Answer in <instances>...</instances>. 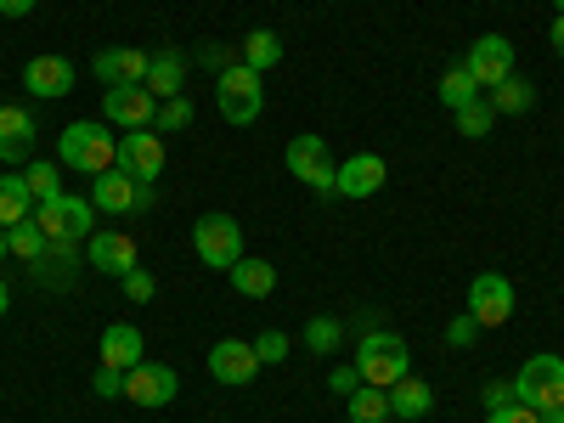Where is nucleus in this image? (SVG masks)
Here are the masks:
<instances>
[{"label":"nucleus","instance_id":"58836bf2","mask_svg":"<svg viewBox=\"0 0 564 423\" xmlns=\"http://www.w3.org/2000/svg\"><path fill=\"white\" fill-rule=\"evenodd\" d=\"M90 68H97V79L119 85V45H108V52H97V57H90Z\"/></svg>","mask_w":564,"mask_h":423},{"label":"nucleus","instance_id":"f03ea898","mask_svg":"<svg viewBox=\"0 0 564 423\" xmlns=\"http://www.w3.org/2000/svg\"><path fill=\"white\" fill-rule=\"evenodd\" d=\"M57 159H63L68 170H85L90 181H97L102 170H119V141H113L102 124L79 119V124H68V130L57 135Z\"/></svg>","mask_w":564,"mask_h":423},{"label":"nucleus","instance_id":"f3484780","mask_svg":"<svg viewBox=\"0 0 564 423\" xmlns=\"http://www.w3.org/2000/svg\"><path fill=\"white\" fill-rule=\"evenodd\" d=\"M141 361H148V339H141V327H130V322L102 327V367L130 372V367H141Z\"/></svg>","mask_w":564,"mask_h":423},{"label":"nucleus","instance_id":"bb28decb","mask_svg":"<svg viewBox=\"0 0 564 423\" xmlns=\"http://www.w3.org/2000/svg\"><path fill=\"white\" fill-rule=\"evenodd\" d=\"M457 135H468V141H480V135H491V124H497V108L486 102V97H475V102H463L457 113Z\"/></svg>","mask_w":564,"mask_h":423},{"label":"nucleus","instance_id":"473e14b6","mask_svg":"<svg viewBox=\"0 0 564 423\" xmlns=\"http://www.w3.org/2000/svg\"><path fill=\"white\" fill-rule=\"evenodd\" d=\"M159 130H186L193 124V102L186 97H170V102H159V119H153Z\"/></svg>","mask_w":564,"mask_h":423},{"label":"nucleus","instance_id":"6ab92c4d","mask_svg":"<svg viewBox=\"0 0 564 423\" xmlns=\"http://www.w3.org/2000/svg\"><path fill=\"white\" fill-rule=\"evenodd\" d=\"M34 113L29 108H0V159L7 164H23L29 148H34Z\"/></svg>","mask_w":564,"mask_h":423},{"label":"nucleus","instance_id":"f704fd0d","mask_svg":"<svg viewBox=\"0 0 564 423\" xmlns=\"http://www.w3.org/2000/svg\"><path fill=\"white\" fill-rule=\"evenodd\" d=\"M254 356H260V367H276L282 356H289V334H276V327H271V334H260L254 339Z\"/></svg>","mask_w":564,"mask_h":423},{"label":"nucleus","instance_id":"39448f33","mask_svg":"<svg viewBox=\"0 0 564 423\" xmlns=\"http://www.w3.org/2000/svg\"><path fill=\"white\" fill-rule=\"evenodd\" d=\"M193 249H198L204 265L231 271V265L243 260V226L231 220V215H198V226H193Z\"/></svg>","mask_w":564,"mask_h":423},{"label":"nucleus","instance_id":"a211bd4d","mask_svg":"<svg viewBox=\"0 0 564 423\" xmlns=\"http://www.w3.org/2000/svg\"><path fill=\"white\" fill-rule=\"evenodd\" d=\"M23 85L34 90V97L57 102V97H68V90H74V63H68V57H29Z\"/></svg>","mask_w":564,"mask_h":423},{"label":"nucleus","instance_id":"6e6552de","mask_svg":"<svg viewBox=\"0 0 564 423\" xmlns=\"http://www.w3.org/2000/svg\"><path fill=\"white\" fill-rule=\"evenodd\" d=\"M468 316H475L480 327H502L513 316V282L502 271H480L475 282H468Z\"/></svg>","mask_w":564,"mask_h":423},{"label":"nucleus","instance_id":"de8ad7c7","mask_svg":"<svg viewBox=\"0 0 564 423\" xmlns=\"http://www.w3.org/2000/svg\"><path fill=\"white\" fill-rule=\"evenodd\" d=\"M553 18H564V0H553Z\"/></svg>","mask_w":564,"mask_h":423},{"label":"nucleus","instance_id":"cd10ccee","mask_svg":"<svg viewBox=\"0 0 564 423\" xmlns=\"http://www.w3.org/2000/svg\"><path fill=\"white\" fill-rule=\"evenodd\" d=\"M7 243H12V254H18V260H40L45 249H52V238L40 231V220H34V215H29V220H18V226L7 231Z\"/></svg>","mask_w":564,"mask_h":423},{"label":"nucleus","instance_id":"c03bdc74","mask_svg":"<svg viewBox=\"0 0 564 423\" xmlns=\"http://www.w3.org/2000/svg\"><path fill=\"white\" fill-rule=\"evenodd\" d=\"M7 305H12V289H7V282H0V316H7Z\"/></svg>","mask_w":564,"mask_h":423},{"label":"nucleus","instance_id":"a19ab883","mask_svg":"<svg viewBox=\"0 0 564 423\" xmlns=\"http://www.w3.org/2000/svg\"><path fill=\"white\" fill-rule=\"evenodd\" d=\"M508 401H520V395H513V384L491 379V384H486V412H497V406H508Z\"/></svg>","mask_w":564,"mask_h":423},{"label":"nucleus","instance_id":"c85d7f7f","mask_svg":"<svg viewBox=\"0 0 564 423\" xmlns=\"http://www.w3.org/2000/svg\"><path fill=\"white\" fill-rule=\"evenodd\" d=\"M475 97H480V85H475V74H468V68H463V63H457V68H446V74H441V102H446V108H452V113H457V108H463V102H475Z\"/></svg>","mask_w":564,"mask_h":423},{"label":"nucleus","instance_id":"09e8293b","mask_svg":"<svg viewBox=\"0 0 564 423\" xmlns=\"http://www.w3.org/2000/svg\"><path fill=\"white\" fill-rule=\"evenodd\" d=\"M0 108H7V102H0Z\"/></svg>","mask_w":564,"mask_h":423},{"label":"nucleus","instance_id":"9d476101","mask_svg":"<svg viewBox=\"0 0 564 423\" xmlns=\"http://www.w3.org/2000/svg\"><path fill=\"white\" fill-rule=\"evenodd\" d=\"M102 113H108V124H124V130H148V124L159 119V97H153L148 85H108Z\"/></svg>","mask_w":564,"mask_h":423},{"label":"nucleus","instance_id":"e433bc0d","mask_svg":"<svg viewBox=\"0 0 564 423\" xmlns=\"http://www.w3.org/2000/svg\"><path fill=\"white\" fill-rule=\"evenodd\" d=\"M486 423H542V412H536V406H525V401H508V406L486 412Z\"/></svg>","mask_w":564,"mask_h":423},{"label":"nucleus","instance_id":"4468645a","mask_svg":"<svg viewBox=\"0 0 564 423\" xmlns=\"http://www.w3.org/2000/svg\"><path fill=\"white\" fill-rule=\"evenodd\" d=\"M119 170L135 175V181H159V170H164V141H159V130H124V135H119Z\"/></svg>","mask_w":564,"mask_h":423},{"label":"nucleus","instance_id":"ea45409f","mask_svg":"<svg viewBox=\"0 0 564 423\" xmlns=\"http://www.w3.org/2000/svg\"><path fill=\"white\" fill-rule=\"evenodd\" d=\"M97 395L108 401V395H124V372H113V367H97Z\"/></svg>","mask_w":564,"mask_h":423},{"label":"nucleus","instance_id":"0eeeda50","mask_svg":"<svg viewBox=\"0 0 564 423\" xmlns=\"http://www.w3.org/2000/svg\"><path fill=\"white\" fill-rule=\"evenodd\" d=\"M513 395H520L525 406H536V412L564 406V361H558L553 350L531 356V361L520 367V379H513Z\"/></svg>","mask_w":564,"mask_h":423},{"label":"nucleus","instance_id":"37998d69","mask_svg":"<svg viewBox=\"0 0 564 423\" xmlns=\"http://www.w3.org/2000/svg\"><path fill=\"white\" fill-rule=\"evenodd\" d=\"M553 52L564 57V18H553Z\"/></svg>","mask_w":564,"mask_h":423},{"label":"nucleus","instance_id":"b1692460","mask_svg":"<svg viewBox=\"0 0 564 423\" xmlns=\"http://www.w3.org/2000/svg\"><path fill=\"white\" fill-rule=\"evenodd\" d=\"M491 108H497V119L508 113V119H520V113H531L536 108V85L531 79H502V85H491Z\"/></svg>","mask_w":564,"mask_h":423},{"label":"nucleus","instance_id":"c756f323","mask_svg":"<svg viewBox=\"0 0 564 423\" xmlns=\"http://www.w3.org/2000/svg\"><path fill=\"white\" fill-rule=\"evenodd\" d=\"M23 181H29L34 204H45V198H57V193H63V170H57V164H29Z\"/></svg>","mask_w":564,"mask_h":423},{"label":"nucleus","instance_id":"5701e85b","mask_svg":"<svg viewBox=\"0 0 564 423\" xmlns=\"http://www.w3.org/2000/svg\"><path fill=\"white\" fill-rule=\"evenodd\" d=\"M430 406H435V390L423 379H412V372L390 384V412L395 417H430Z\"/></svg>","mask_w":564,"mask_h":423},{"label":"nucleus","instance_id":"dca6fc26","mask_svg":"<svg viewBox=\"0 0 564 423\" xmlns=\"http://www.w3.org/2000/svg\"><path fill=\"white\" fill-rule=\"evenodd\" d=\"M384 175H390V164H384L379 153H356V159L339 164L334 193H339V198H372V193L384 186Z\"/></svg>","mask_w":564,"mask_h":423},{"label":"nucleus","instance_id":"423d86ee","mask_svg":"<svg viewBox=\"0 0 564 423\" xmlns=\"http://www.w3.org/2000/svg\"><path fill=\"white\" fill-rule=\"evenodd\" d=\"M90 204L102 215H148L153 209V181H135L124 170H102L90 181Z\"/></svg>","mask_w":564,"mask_h":423},{"label":"nucleus","instance_id":"ddd939ff","mask_svg":"<svg viewBox=\"0 0 564 423\" xmlns=\"http://www.w3.org/2000/svg\"><path fill=\"white\" fill-rule=\"evenodd\" d=\"M85 265L102 271V276H130L141 260H135V243L124 231H90L85 238Z\"/></svg>","mask_w":564,"mask_h":423},{"label":"nucleus","instance_id":"f257e3e1","mask_svg":"<svg viewBox=\"0 0 564 423\" xmlns=\"http://www.w3.org/2000/svg\"><path fill=\"white\" fill-rule=\"evenodd\" d=\"M356 372H361V384H372V390H390L395 379H406L412 372V350H406V339L401 334H361V345H356Z\"/></svg>","mask_w":564,"mask_h":423},{"label":"nucleus","instance_id":"4c0bfd02","mask_svg":"<svg viewBox=\"0 0 564 423\" xmlns=\"http://www.w3.org/2000/svg\"><path fill=\"white\" fill-rule=\"evenodd\" d=\"M327 384H334V395H356L361 390V372H356V361H345V367H334V372H327Z\"/></svg>","mask_w":564,"mask_h":423},{"label":"nucleus","instance_id":"72a5a7b5","mask_svg":"<svg viewBox=\"0 0 564 423\" xmlns=\"http://www.w3.org/2000/svg\"><path fill=\"white\" fill-rule=\"evenodd\" d=\"M119 282H124V300H135V305H148V300L159 294V282H153V271H141V265H135L130 276H119Z\"/></svg>","mask_w":564,"mask_h":423},{"label":"nucleus","instance_id":"c9c22d12","mask_svg":"<svg viewBox=\"0 0 564 423\" xmlns=\"http://www.w3.org/2000/svg\"><path fill=\"white\" fill-rule=\"evenodd\" d=\"M446 339H452L457 350H468V345H475V339H480V322H475V316H468V311H463V316H452V322H446Z\"/></svg>","mask_w":564,"mask_h":423},{"label":"nucleus","instance_id":"a18cd8bd","mask_svg":"<svg viewBox=\"0 0 564 423\" xmlns=\"http://www.w3.org/2000/svg\"><path fill=\"white\" fill-rule=\"evenodd\" d=\"M542 423H564V406H553V412H542Z\"/></svg>","mask_w":564,"mask_h":423},{"label":"nucleus","instance_id":"a878e982","mask_svg":"<svg viewBox=\"0 0 564 423\" xmlns=\"http://www.w3.org/2000/svg\"><path fill=\"white\" fill-rule=\"evenodd\" d=\"M395 412H390V390H372V384H361L356 395H350V423H390Z\"/></svg>","mask_w":564,"mask_h":423},{"label":"nucleus","instance_id":"4be33fe9","mask_svg":"<svg viewBox=\"0 0 564 423\" xmlns=\"http://www.w3.org/2000/svg\"><path fill=\"white\" fill-rule=\"evenodd\" d=\"M181 85H186V57L181 52H159L148 63V90L159 102H170V97H181Z\"/></svg>","mask_w":564,"mask_h":423},{"label":"nucleus","instance_id":"7ed1b4c3","mask_svg":"<svg viewBox=\"0 0 564 423\" xmlns=\"http://www.w3.org/2000/svg\"><path fill=\"white\" fill-rule=\"evenodd\" d=\"M215 108H220V119L226 124H254L260 119V108H265V85H260V74L254 68H243V63H231V68H220V79H215Z\"/></svg>","mask_w":564,"mask_h":423},{"label":"nucleus","instance_id":"49530a36","mask_svg":"<svg viewBox=\"0 0 564 423\" xmlns=\"http://www.w3.org/2000/svg\"><path fill=\"white\" fill-rule=\"evenodd\" d=\"M12 254V243H7V226H0V260H7Z\"/></svg>","mask_w":564,"mask_h":423},{"label":"nucleus","instance_id":"393cba45","mask_svg":"<svg viewBox=\"0 0 564 423\" xmlns=\"http://www.w3.org/2000/svg\"><path fill=\"white\" fill-rule=\"evenodd\" d=\"M276 63H282V40H276L271 29H254V34H243V68L265 74V68H276Z\"/></svg>","mask_w":564,"mask_h":423},{"label":"nucleus","instance_id":"20e7f679","mask_svg":"<svg viewBox=\"0 0 564 423\" xmlns=\"http://www.w3.org/2000/svg\"><path fill=\"white\" fill-rule=\"evenodd\" d=\"M34 220H40V231H45L52 243H85L90 231H97V204L74 198V193H57V198H45V204L34 209Z\"/></svg>","mask_w":564,"mask_h":423},{"label":"nucleus","instance_id":"aec40b11","mask_svg":"<svg viewBox=\"0 0 564 423\" xmlns=\"http://www.w3.org/2000/svg\"><path fill=\"white\" fill-rule=\"evenodd\" d=\"M34 215V193H29V181H23V170H7L0 175V226H18V220H29Z\"/></svg>","mask_w":564,"mask_h":423},{"label":"nucleus","instance_id":"9b49d317","mask_svg":"<svg viewBox=\"0 0 564 423\" xmlns=\"http://www.w3.org/2000/svg\"><path fill=\"white\" fill-rule=\"evenodd\" d=\"M175 390H181V379H175V367H164V361H141V367L124 372V395L135 406H170Z\"/></svg>","mask_w":564,"mask_h":423},{"label":"nucleus","instance_id":"2eb2a0df","mask_svg":"<svg viewBox=\"0 0 564 423\" xmlns=\"http://www.w3.org/2000/svg\"><path fill=\"white\" fill-rule=\"evenodd\" d=\"M209 372H215V384L243 390V384H254L260 356H254V345H243V339H220V345L209 350Z\"/></svg>","mask_w":564,"mask_h":423},{"label":"nucleus","instance_id":"79ce46f5","mask_svg":"<svg viewBox=\"0 0 564 423\" xmlns=\"http://www.w3.org/2000/svg\"><path fill=\"white\" fill-rule=\"evenodd\" d=\"M34 0H0V18H29Z\"/></svg>","mask_w":564,"mask_h":423},{"label":"nucleus","instance_id":"412c9836","mask_svg":"<svg viewBox=\"0 0 564 423\" xmlns=\"http://www.w3.org/2000/svg\"><path fill=\"white\" fill-rule=\"evenodd\" d=\"M226 276H231V289H238L243 300H265V294L276 289V265H271V260H249V254L231 265Z\"/></svg>","mask_w":564,"mask_h":423},{"label":"nucleus","instance_id":"1a4fd4ad","mask_svg":"<svg viewBox=\"0 0 564 423\" xmlns=\"http://www.w3.org/2000/svg\"><path fill=\"white\" fill-rule=\"evenodd\" d=\"M289 170L311 186V193H334V175H339V164H334L322 135H294L289 141Z\"/></svg>","mask_w":564,"mask_h":423},{"label":"nucleus","instance_id":"2f4dec72","mask_svg":"<svg viewBox=\"0 0 564 423\" xmlns=\"http://www.w3.org/2000/svg\"><path fill=\"white\" fill-rule=\"evenodd\" d=\"M148 52H135V45H119V85H148Z\"/></svg>","mask_w":564,"mask_h":423},{"label":"nucleus","instance_id":"7c9ffc66","mask_svg":"<svg viewBox=\"0 0 564 423\" xmlns=\"http://www.w3.org/2000/svg\"><path fill=\"white\" fill-rule=\"evenodd\" d=\"M339 339H345V327H339L334 316H316V322L305 327V345H311L316 356H334V350H339Z\"/></svg>","mask_w":564,"mask_h":423},{"label":"nucleus","instance_id":"f8f14e48","mask_svg":"<svg viewBox=\"0 0 564 423\" xmlns=\"http://www.w3.org/2000/svg\"><path fill=\"white\" fill-rule=\"evenodd\" d=\"M463 68L475 74V85H502V79L513 74V45H508V34H480L475 45H468Z\"/></svg>","mask_w":564,"mask_h":423}]
</instances>
